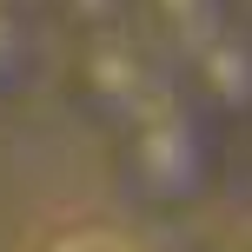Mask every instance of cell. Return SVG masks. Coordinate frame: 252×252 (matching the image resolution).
Returning a JSON list of instances; mask_svg holds the SVG:
<instances>
[]
</instances>
